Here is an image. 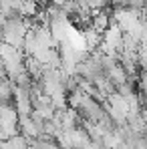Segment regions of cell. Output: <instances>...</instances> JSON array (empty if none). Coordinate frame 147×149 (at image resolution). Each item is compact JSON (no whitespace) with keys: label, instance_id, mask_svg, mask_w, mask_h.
<instances>
[{"label":"cell","instance_id":"obj_4","mask_svg":"<svg viewBox=\"0 0 147 149\" xmlns=\"http://www.w3.org/2000/svg\"><path fill=\"white\" fill-rule=\"evenodd\" d=\"M0 147L2 149H26L28 147V141H26L22 135H12V137H8L6 141H2Z\"/></svg>","mask_w":147,"mask_h":149},{"label":"cell","instance_id":"obj_3","mask_svg":"<svg viewBox=\"0 0 147 149\" xmlns=\"http://www.w3.org/2000/svg\"><path fill=\"white\" fill-rule=\"evenodd\" d=\"M38 10H40V6H38L36 0H22L20 6H18V14L22 18H34V14Z\"/></svg>","mask_w":147,"mask_h":149},{"label":"cell","instance_id":"obj_1","mask_svg":"<svg viewBox=\"0 0 147 149\" xmlns=\"http://www.w3.org/2000/svg\"><path fill=\"white\" fill-rule=\"evenodd\" d=\"M121 47H123V32L111 22V24L101 32L99 50L101 52H121Z\"/></svg>","mask_w":147,"mask_h":149},{"label":"cell","instance_id":"obj_5","mask_svg":"<svg viewBox=\"0 0 147 149\" xmlns=\"http://www.w3.org/2000/svg\"><path fill=\"white\" fill-rule=\"evenodd\" d=\"M107 77L111 79V83H113L115 87L127 81V73H125V71L121 69V65H117V67H113L111 71H107Z\"/></svg>","mask_w":147,"mask_h":149},{"label":"cell","instance_id":"obj_6","mask_svg":"<svg viewBox=\"0 0 147 149\" xmlns=\"http://www.w3.org/2000/svg\"><path fill=\"white\" fill-rule=\"evenodd\" d=\"M87 2V6L91 8V10H103V8H107V4H109V0H85Z\"/></svg>","mask_w":147,"mask_h":149},{"label":"cell","instance_id":"obj_7","mask_svg":"<svg viewBox=\"0 0 147 149\" xmlns=\"http://www.w3.org/2000/svg\"><path fill=\"white\" fill-rule=\"evenodd\" d=\"M2 77H6V69H4V63H2V58H0V79Z\"/></svg>","mask_w":147,"mask_h":149},{"label":"cell","instance_id":"obj_2","mask_svg":"<svg viewBox=\"0 0 147 149\" xmlns=\"http://www.w3.org/2000/svg\"><path fill=\"white\" fill-rule=\"evenodd\" d=\"M22 65H24V71L30 74V79H34V81H38L40 74H42V71H45V67H42L34 56H24Z\"/></svg>","mask_w":147,"mask_h":149}]
</instances>
